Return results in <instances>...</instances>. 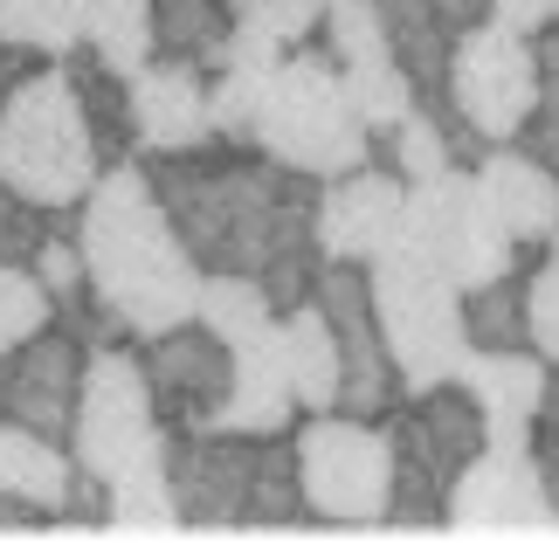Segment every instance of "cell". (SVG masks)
<instances>
[{
	"instance_id": "cell-7",
	"label": "cell",
	"mask_w": 559,
	"mask_h": 545,
	"mask_svg": "<svg viewBox=\"0 0 559 545\" xmlns=\"http://www.w3.org/2000/svg\"><path fill=\"white\" fill-rule=\"evenodd\" d=\"M386 428H394V518H386V532H442V505L456 476L490 449L477 394L463 380H442L428 394H407V407Z\"/></svg>"
},
{
	"instance_id": "cell-1",
	"label": "cell",
	"mask_w": 559,
	"mask_h": 545,
	"mask_svg": "<svg viewBox=\"0 0 559 545\" xmlns=\"http://www.w3.org/2000/svg\"><path fill=\"white\" fill-rule=\"evenodd\" d=\"M145 173H153L159 201L201 270L263 276L284 311L311 297L318 270H325L311 173L270 159L263 145H235L222 132L187 152H153Z\"/></svg>"
},
{
	"instance_id": "cell-13",
	"label": "cell",
	"mask_w": 559,
	"mask_h": 545,
	"mask_svg": "<svg viewBox=\"0 0 559 545\" xmlns=\"http://www.w3.org/2000/svg\"><path fill=\"white\" fill-rule=\"evenodd\" d=\"M83 366H91V339L76 324H49L28 345L0 353V414L49 442H70L76 428V394H83Z\"/></svg>"
},
{
	"instance_id": "cell-17",
	"label": "cell",
	"mask_w": 559,
	"mask_h": 545,
	"mask_svg": "<svg viewBox=\"0 0 559 545\" xmlns=\"http://www.w3.org/2000/svg\"><path fill=\"white\" fill-rule=\"evenodd\" d=\"M132 132L139 152H187L214 139V111H207V70L180 56H153L132 76Z\"/></svg>"
},
{
	"instance_id": "cell-10",
	"label": "cell",
	"mask_w": 559,
	"mask_h": 545,
	"mask_svg": "<svg viewBox=\"0 0 559 545\" xmlns=\"http://www.w3.org/2000/svg\"><path fill=\"white\" fill-rule=\"evenodd\" d=\"M401 235L449 283H456V291H477V283H490L498 270H511L525 256L504 235V222L490 214L484 187H477V166H463V159L407 187V222H401Z\"/></svg>"
},
{
	"instance_id": "cell-8",
	"label": "cell",
	"mask_w": 559,
	"mask_h": 545,
	"mask_svg": "<svg viewBox=\"0 0 559 545\" xmlns=\"http://www.w3.org/2000/svg\"><path fill=\"white\" fill-rule=\"evenodd\" d=\"M532 111H539V35H519L504 21H477L456 35L442 76V118L456 125L463 159L477 166L484 145L525 139Z\"/></svg>"
},
{
	"instance_id": "cell-34",
	"label": "cell",
	"mask_w": 559,
	"mask_h": 545,
	"mask_svg": "<svg viewBox=\"0 0 559 545\" xmlns=\"http://www.w3.org/2000/svg\"><path fill=\"white\" fill-rule=\"evenodd\" d=\"M35 270H41V283L56 291V304H62V297H83V291H91V270H83V249L70 242V235H49V242L35 249Z\"/></svg>"
},
{
	"instance_id": "cell-16",
	"label": "cell",
	"mask_w": 559,
	"mask_h": 545,
	"mask_svg": "<svg viewBox=\"0 0 559 545\" xmlns=\"http://www.w3.org/2000/svg\"><path fill=\"white\" fill-rule=\"evenodd\" d=\"M546 374L552 359L539 345H504V353H490V345H469L463 359V387L477 394L484 407V435L490 449H511V455H532V422H539V401H546Z\"/></svg>"
},
{
	"instance_id": "cell-20",
	"label": "cell",
	"mask_w": 559,
	"mask_h": 545,
	"mask_svg": "<svg viewBox=\"0 0 559 545\" xmlns=\"http://www.w3.org/2000/svg\"><path fill=\"white\" fill-rule=\"evenodd\" d=\"M297 414V394H290V366H284V339L255 332L235 345V380H228V401L214 414V428H235V435H284Z\"/></svg>"
},
{
	"instance_id": "cell-29",
	"label": "cell",
	"mask_w": 559,
	"mask_h": 545,
	"mask_svg": "<svg viewBox=\"0 0 559 545\" xmlns=\"http://www.w3.org/2000/svg\"><path fill=\"white\" fill-rule=\"evenodd\" d=\"M0 42L28 56H70L83 42V0H0Z\"/></svg>"
},
{
	"instance_id": "cell-21",
	"label": "cell",
	"mask_w": 559,
	"mask_h": 545,
	"mask_svg": "<svg viewBox=\"0 0 559 545\" xmlns=\"http://www.w3.org/2000/svg\"><path fill=\"white\" fill-rule=\"evenodd\" d=\"M276 339H284V366H290V394L305 414L338 407V380H346V359H338V332L325 318V304L305 297L276 318Z\"/></svg>"
},
{
	"instance_id": "cell-22",
	"label": "cell",
	"mask_w": 559,
	"mask_h": 545,
	"mask_svg": "<svg viewBox=\"0 0 559 545\" xmlns=\"http://www.w3.org/2000/svg\"><path fill=\"white\" fill-rule=\"evenodd\" d=\"M70 484H76V455H62V442H49V435H35V428H21V422L0 414V490L62 518Z\"/></svg>"
},
{
	"instance_id": "cell-25",
	"label": "cell",
	"mask_w": 559,
	"mask_h": 545,
	"mask_svg": "<svg viewBox=\"0 0 559 545\" xmlns=\"http://www.w3.org/2000/svg\"><path fill=\"white\" fill-rule=\"evenodd\" d=\"M153 35H159V56L201 62V70L214 76L228 62L235 0H153Z\"/></svg>"
},
{
	"instance_id": "cell-35",
	"label": "cell",
	"mask_w": 559,
	"mask_h": 545,
	"mask_svg": "<svg viewBox=\"0 0 559 545\" xmlns=\"http://www.w3.org/2000/svg\"><path fill=\"white\" fill-rule=\"evenodd\" d=\"M532 463H539L552 505H559V366L546 374V401H539V422H532Z\"/></svg>"
},
{
	"instance_id": "cell-24",
	"label": "cell",
	"mask_w": 559,
	"mask_h": 545,
	"mask_svg": "<svg viewBox=\"0 0 559 545\" xmlns=\"http://www.w3.org/2000/svg\"><path fill=\"white\" fill-rule=\"evenodd\" d=\"M70 83H76V97H83V118H91V132L104 145V166L111 159H132L139 152V132H132V76H118L111 62H104L97 49H70Z\"/></svg>"
},
{
	"instance_id": "cell-4",
	"label": "cell",
	"mask_w": 559,
	"mask_h": 545,
	"mask_svg": "<svg viewBox=\"0 0 559 545\" xmlns=\"http://www.w3.org/2000/svg\"><path fill=\"white\" fill-rule=\"evenodd\" d=\"M255 145L270 159H284L311 180H338V173L373 159V125L359 118V104L346 91V70L325 42H297L284 49V62L263 83V104H255Z\"/></svg>"
},
{
	"instance_id": "cell-3",
	"label": "cell",
	"mask_w": 559,
	"mask_h": 545,
	"mask_svg": "<svg viewBox=\"0 0 559 545\" xmlns=\"http://www.w3.org/2000/svg\"><path fill=\"white\" fill-rule=\"evenodd\" d=\"M166 463H174V505L187 532H297V518H305L290 428H180Z\"/></svg>"
},
{
	"instance_id": "cell-28",
	"label": "cell",
	"mask_w": 559,
	"mask_h": 545,
	"mask_svg": "<svg viewBox=\"0 0 559 545\" xmlns=\"http://www.w3.org/2000/svg\"><path fill=\"white\" fill-rule=\"evenodd\" d=\"M207 324V332H222L228 345H242L255 332H270L276 318H284V304L270 297L263 276H242V270H207L201 276V311H193Z\"/></svg>"
},
{
	"instance_id": "cell-18",
	"label": "cell",
	"mask_w": 559,
	"mask_h": 545,
	"mask_svg": "<svg viewBox=\"0 0 559 545\" xmlns=\"http://www.w3.org/2000/svg\"><path fill=\"white\" fill-rule=\"evenodd\" d=\"M477 187L490 214L504 222V235L519 249H546L552 228H559V173L539 159L532 145H484L477 152Z\"/></svg>"
},
{
	"instance_id": "cell-37",
	"label": "cell",
	"mask_w": 559,
	"mask_h": 545,
	"mask_svg": "<svg viewBox=\"0 0 559 545\" xmlns=\"http://www.w3.org/2000/svg\"><path fill=\"white\" fill-rule=\"evenodd\" d=\"M21 62H28V49H14V42H0V104H8V91L21 83Z\"/></svg>"
},
{
	"instance_id": "cell-36",
	"label": "cell",
	"mask_w": 559,
	"mask_h": 545,
	"mask_svg": "<svg viewBox=\"0 0 559 545\" xmlns=\"http://www.w3.org/2000/svg\"><path fill=\"white\" fill-rule=\"evenodd\" d=\"M552 14H559V0H490V21H504L519 35H539Z\"/></svg>"
},
{
	"instance_id": "cell-19",
	"label": "cell",
	"mask_w": 559,
	"mask_h": 545,
	"mask_svg": "<svg viewBox=\"0 0 559 545\" xmlns=\"http://www.w3.org/2000/svg\"><path fill=\"white\" fill-rule=\"evenodd\" d=\"M386 14V35H394V49L407 62V76H415L421 104H436L442 111V76H449V49H456L463 28H477L490 14V0H373Z\"/></svg>"
},
{
	"instance_id": "cell-33",
	"label": "cell",
	"mask_w": 559,
	"mask_h": 545,
	"mask_svg": "<svg viewBox=\"0 0 559 545\" xmlns=\"http://www.w3.org/2000/svg\"><path fill=\"white\" fill-rule=\"evenodd\" d=\"M532 345L559 366V256L532 263Z\"/></svg>"
},
{
	"instance_id": "cell-11",
	"label": "cell",
	"mask_w": 559,
	"mask_h": 545,
	"mask_svg": "<svg viewBox=\"0 0 559 545\" xmlns=\"http://www.w3.org/2000/svg\"><path fill=\"white\" fill-rule=\"evenodd\" d=\"M442 532H456V538H559V505L532 455L484 449L456 476V490H449Z\"/></svg>"
},
{
	"instance_id": "cell-12",
	"label": "cell",
	"mask_w": 559,
	"mask_h": 545,
	"mask_svg": "<svg viewBox=\"0 0 559 545\" xmlns=\"http://www.w3.org/2000/svg\"><path fill=\"white\" fill-rule=\"evenodd\" d=\"M311 297L325 304V318L338 332V359H346L338 407L346 414H386L401 401V374H394V353H386V332H380V311H373L367 263H325L311 283Z\"/></svg>"
},
{
	"instance_id": "cell-14",
	"label": "cell",
	"mask_w": 559,
	"mask_h": 545,
	"mask_svg": "<svg viewBox=\"0 0 559 545\" xmlns=\"http://www.w3.org/2000/svg\"><path fill=\"white\" fill-rule=\"evenodd\" d=\"M145 380H153V401L174 428H214V414L228 401L235 380V345L222 332H207L201 318L174 324V332L145 339Z\"/></svg>"
},
{
	"instance_id": "cell-26",
	"label": "cell",
	"mask_w": 559,
	"mask_h": 545,
	"mask_svg": "<svg viewBox=\"0 0 559 545\" xmlns=\"http://www.w3.org/2000/svg\"><path fill=\"white\" fill-rule=\"evenodd\" d=\"M373 159L380 166H394L407 187L428 180V173H442V166H456L463 159V139H456V125H449L436 104H415L401 125H386V132H373Z\"/></svg>"
},
{
	"instance_id": "cell-30",
	"label": "cell",
	"mask_w": 559,
	"mask_h": 545,
	"mask_svg": "<svg viewBox=\"0 0 559 545\" xmlns=\"http://www.w3.org/2000/svg\"><path fill=\"white\" fill-rule=\"evenodd\" d=\"M49 324H56V291L41 283V270L0 256V353L28 345L35 332H49Z\"/></svg>"
},
{
	"instance_id": "cell-2",
	"label": "cell",
	"mask_w": 559,
	"mask_h": 545,
	"mask_svg": "<svg viewBox=\"0 0 559 545\" xmlns=\"http://www.w3.org/2000/svg\"><path fill=\"white\" fill-rule=\"evenodd\" d=\"M76 249L91 270V297L118 339H159L201 311V263L180 242L145 159H111L97 173L91 201L76 208Z\"/></svg>"
},
{
	"instance_id": "cell-31",
	"label": "cell",
	"mask_w": 559,
	"mask_h": 545,
	"mask_svg": "<svg viewBox=\"0 0 559 545\" xmlns=\"http://www.w3.org/2000/svg\"><path fill=\"white\" fill-rule=\"evenodd\" d=\"M49 208H35L28 193H14L8 180H0V256L8 263H35V249L49 242Z\"/></svg>"
},
{
	"instance_id": "cell-5",
	"label": "cell",
	"mask_w": 559,
	"mask_h": 545,
	"mask_svg": "<svg viewBox=\"0 0 559 545\" xmlns=\"http://www.w3.org/2000/svg\"><path fill=\"white\" fill-rule=\"evenodd\" d=\"M104 173V145L83 118L70 70H21L0 104V180L28 193L35 208H83Z\"/></svg>"
},
{
	"instance_id": "cell-9",
	"label": "cell",
	"mask_w": 559,
	"mask_h": 545,
	"mask_svg": "<svg viewBox=\"0 0 559 545\" xmlns=\"http://www.w3.org/2000/svg\"><path fill=\"white\" fill-rule=\"evenodd\" d=\"M290 442L311 518H325L338 532H386V518H394V428L325 407L297 422Z\"/></svg>"
},
{
	"instance_id": "cell-15",
	"label": "cell",
	"mask_w": 559,
	"mask_h": 545,
	"mask_svg": "<svg viewBox=\"0 0 559 545\" xmlns=\"http://www.w3.org/2000/svg\"><path fill=\"white\" fill-rule=\"evenodd\" d=\"M407 222V180L394 166H353L338 180H318V249L325 263H373Z\"/></svg>"
},
{
	"instance_id": "cell-32",
	"label": "cell",
	"mask_w": 559,
	"mask_h": 545,
	"mask_svg": "<svg viewBox=\"0 0 559 545\" xmlns=\"http://www.w3.org/2000/svg\"><path fill=\"white\" fill-rule=\"evenodd\" d=\"M255 28H270L284 49H297V42H311L318 28H325V8L332 0H235Z\"/></svg>"
},
{
	"instance_id": "cell-27",
	"label": "cell",
	"mask_w": 559,
	"mask_h": 545,
	"mask_svg": "<svg viewBox=\"0 0 559 545\" xmlns=\"http://www.w3.org/2000/svg\"><path fill=\"white\" fill-rule=\"evenodd\" d=\"M83 49H97L118 76H139L159 56L153 0H83Z\"/></svg>"
},
{
	"instance_id": "cell-23",
	"label": "cell",
	"mask_w": 559,
	"mask_h": 545,
	"mask_svg": "<svg viewBox=\"0 0 559 545\" xmlns=\"http://www.w3.org/2000/svg\"><path fill=\"white\" fill-rule=\"evenodd\" d=\"M546 249H525L511 270H498L490 283L477 291H463V324H469V345H490V353H504V345H532V263H539Z\"/></svg>"
},
{
	"instance_id": "cell-6",
	"label": "cell",
	"mask_w": 559,
	"mask_h": 545,
	"mask_svg": "<svg viewBox=\"0 0 559 545\" xmlns=\"http://www.w3.org/2000/svg\"><path fill=\"white\" fill-rule=\"evenodd\" d=\"M367 276H373V311H380L386 353H394V374H401V401L456 380L463 359H469V324H463L456 283L428 263L407 235H394L373 256Z\"/></svg>"
}]
</instances>
